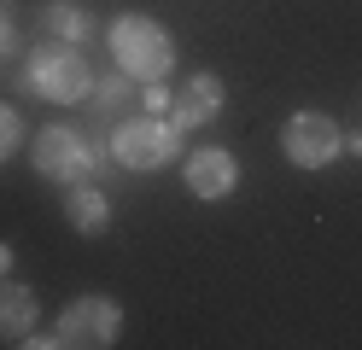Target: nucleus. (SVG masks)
Returning <instances> with one entry per match:
<instances>
[{"instance_id":"obj_14","label":"nucleus","mask_w":362,"mask_h":350,"mask_svg":"<svg viewBox=\"0 0 362 350\" xmlns=\"http://www.w3.org/2000/svg\"><path fill=\"white\" fill-rule=\"evenodd\" d=\"M94 93H100V111H111L123 100V82H94Z\"/></svg>"},{"instance_id":"obj_17","label":"nucleus","mask_w":362,"mask_h":350,"mask_svg":"<svg viewBox=\"0 0 362 350\" xmlns=\"http://www.w3.org/2000/svg\"><path fill=\"white\" fill-rule=\"evenodd\" d=\"M351 152H356V158H362V134H351Z\"/></svg>"},{"instance_id":"obj_12","label":"nucleus","mask_w":362,"mask_h":350,"mask_svg":"<svg viewBox=\"0 0 362 350\" xmlns=\"http://www.w3.org/2000/svg\"><path fill=\"white\" fill-rule=\"evenodd\" d=\"M18 140H24V123H18V111H12V105H0V163L18 152Z\"/></svg>"},{"instance_id":"obj_7","label":"nucleus","mask_w":362,"mask_h":350,"mask_svg":"<svg viewBox=\"0 0 362 350\" xmlns=\"http://www.w3.org/2000/svg\"><path fill=\"white\" fill-rule=\"evenodd\" d=\"M181 175H187V193L193 199H228L240 187V163H234L228 146H199Z\"/></svg>"},{"instance_id":"obj_4","label":"nucleus","mask_w":362,"mask_h":350,"mask_svg":"<svg viewBox=\"0 0 362 350\" xmlns=\"http://www.w3.org/2000/svg\"><path fill=\"white\" fill-rule=\"evenodd\" d=\"M281 152L298 163V170H327V163L345 152V134H339V123L327 111H298V117H286V129H281Z\"/></svg>"},{"instance_id":"obj_2","label":"nucleus","mask_w":362,"mask_h":350,"mask_svg":"<svg viewBox=\"0 0 362 350\" xmlns=\"http://www.w3.org/2000/svg\"><path fill=\"white\" fill-rule=\"evenodd\" d=\"M30 88L59 100V105H76V100L94 93V70L76 53V41H47V47L30 53Z\"/></svg>"},{"instance_id":"obj_10","label":"nucleus","mask_w":362,"mask_h":350,"mask_svg":"<svg viewBox=\"0 0 362 350\" xmlns=\"http://www.w3.org/2000/svg\"><path fill=\"white\" fill-rule=\"evenodd\" d=\"M64 216H71L76 233H105L111 228V204H105L100 187H71V193H64Z\"/></svg>"},{"instance_id":"obj_15","label":"nucleus","mask_w":362,"mask_h":350,"mask_svg":"<svg viewBox=\"0 0 362 350\" xmlns=\"http://www.w3.org/2000/svg\"><path fill=\"white\" fill-rule=\"evenodd\" d=\"M0 53H12V23H6V12H0Z\"/></svg>"},{"instance_id":"obj_11","label":"nucleus","mask_w":362,"mask_h":350,"mask_svg":"<svg viewBox=\"0 0 362 350\" xmlns=\"http://www.w3.org/2000/svg\"><path fill=\"white\" fill-rule=\"evenodd\" d=\"M41 23H47L59 41H88L94 35V12H88L82 0H53V6L41 12Z\"/></svg>"},{"instance_id":"obj_5","label":"nucleus","mask_w":362,"mask_h":350,"mask_svg":"<svg viewBox=\"0 0 362 350\" xmlns=\"http://www.w3.org/2000/svg\"><path fill=\"white\" fill-rule=\"evenodd\" d=\"M117 303L111 298H76V303H64V315H59V344H76V350H105V344H117Z\"/></svg>"},{"instance_id":"obj_6","label":"nucleus","mask_w":362,"mask_h":350,"mask_svg":"<svg viewBox=\"0 0 362 350\" xmlns=\"http://www.w3.org/2000/svg\"><path fill=\"white\" fill-rule=\"evenodd\" d=\"M35 170L47 175V181H82L88 170H94V146L76 134V129H64V123H53V129H41L35 134Z\"/></svg>"},{"instance_id":"obj_1","label":"nucleus","mask_w":362,"mask_h":350,"mask_svg":"<svg viewBox=\"0 0 362 350\" xmlns=\"http://www.w3.org/2000/svg\"><path fill=\"white\" fill-rule=\"evenodd\" d=\"M111 59H117V70L134 76V82H164L175 70V41H170V30L158 18L123 12L111 23Z\"/></svg>"},{"instance_id":"obj_9","label":"nucleus","mask_w":362,"mask_h":350,"mask_svg":"<svg viewBox=\"0 0 362 350\" xmlns=\"http://www.w3.org/2000/svg\"><path fill=\"white\" fill-rule=\"evenodd\" d=\"M0 333L6 339H30L35 333V292L18 280H0Z\"/></svg>"},{"instance_id":"obj_8","label":"nucleus","mask_w":362,"mask_h":350,"mask_svg":"<svg viewBox=\"0 0 362 350\" xmlns=\"http://www.w3.org/2000/svg\"><path fill=\"white\" fill-rule=\"evenodd\" d=\"M170 111H175V129H199V123H211V117L222 111V76H211V70L187 76Z\"/></svg>"},{"instance_id":"obj_13","label":"nucleus","mask_w":362,"mask_h":350,"mask_svg":"<svg viewBox=\"0 0 362 350\" xmlns=\"http://www.w3.org/2000/svg\"><path fill=\"white\" fill-rule=\"evenodd\" d=\"M146 105H152V111H170V105H175V93H170L164 82H146Z\"/></svg>"},{"instance_id":"obj_3","label":"nucleus","mask_w":362,"mask_h":350,"mask_svg":"<svg viewBox=\"0 0 362 350\" xmlns=\"http://www.w3.org/2000/svg\"><path fill=\"white\" fill-rule=\"evenodd\" d=\"M111 152H117L123 170H164V163L181 152V134H175V123H164V117H134V123H123L117 134H111Z\"/></svg>"},{"instance_id":"obj_16","label":"nucleus","mask_w":362,"mask_h":350,"mask_svg":"<svg viewBox=\"0 0 362 350\" xmlns=\"http://www.w3.org/2000/svg\"><path fill=\"white\" fill-rule=\"evenodd\" d=\"M6 269H12V251H6V245H0V274H6Z\"/></svg>"}]
</instances>
